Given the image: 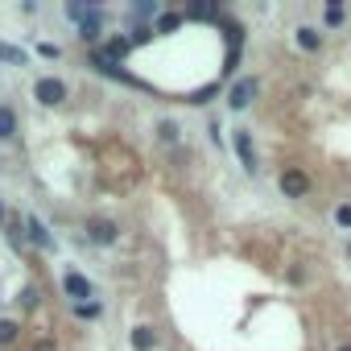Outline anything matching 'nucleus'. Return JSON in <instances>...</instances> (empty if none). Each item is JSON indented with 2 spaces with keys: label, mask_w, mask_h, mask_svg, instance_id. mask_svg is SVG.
I'll return each mask as SVG.
<instances>
[{
  "label": "nucleus",
  "mask_w": 351,
  "mask_h": 351,
  "mask_svg": "<svg viewBox=\"0 0 351 351\" xmlns=\"http://www.w3.org/2000/svg\"><path fill=\"white\" fill-rule=\"evenodd\" d=\"M34 95H38V99L46 104V108H54V104H62V99H66V87H62L58 79H38Z\"/></svg>",
  "instance_id": "obj_1"
},
{
  "label": "nucleus",
  "mask_w": 351,
  "mask_h": 351,
  "mask_svg": "<svg viewBox=\"0 0 351 351\" xmlns=\"http://www.w3.org/2000/svg\"><path fill=\"white\" fill-rule=\"evenodd\" d=\"M281 191H285L289 199H302V195L310 191V178H306L302 169H285V173H281Z\"/></svg>",
  "instance_id": "obj_2"
},
{
  "label": "nucleus",
  "mask_w": 351,
  "mask_h": 351,
  "mask_svg": "<svg viewBox=\"0 0 351 351\" xmlns=\"http://www.w3.org/2000/svg\"><path fill=\"white\" fill-rule=\"evenodd\" d=\"M256 87H261L256 79H240V83L232 87V95H228V104H232V108H248V104H252V95H256Z\"/></svg>",
  "instance_id": "obj_3"
},
{
  "label": "nucleus",
  "mask_w": 351,
  "mask_h": 351,
  "mask_svg": "<svg viewBox=\"0 0 351 351\" xmlns=\"http://www.w3.org/2000/svg\"><path fill=\"white\" fill-rule=\"evenodd\" d=\"M87 236H91L95 244H112V240H116V223H108V219H91V223H87Z\"/></svg>",
  "instance_id": "obj_4"
},
{
  "label": "nucleus",
  "mask_w": 351,
  "mask_h": 351,
  "mask_svg": "<svg viewBox=\"0 0 351 351\" xmlns=\"http://www.w3.org/2000/svg\"><path fill=\"white\" fill-rule=\"evenodd\" d=\"M236 153H240L244 169L252 173V169H256V153H252V141H248V132H236Z\"/></svg>",
  "instance_id": "obj_5"
},
{
  "label": "nucleus",
  "mask_w": 351,
  "mask_h": 351,
  "mask_svg": "<svg viewBox=\"0 0 351 351\" xmlns=\"http://www.w3.org/2000/svg\"><path fill=\"white\" fill-rule=\"evenodd\" d=\"M62 285H66V293H71V298H87V293H91V285H87V277H83V273H66V277H62Z\"/></svg>",
  "instance_id": "obj_6"
},
{
  "label": "nucleus",
  "mask_w": 351,
  "mask_h": 351,
  "mask_svg": "<svg viewBox=\"0 0 351 351\" xmlns=\"http://www.w3.org/2000/svg\"><path fill=\"white\" fill-rule=\"evenodd\" d=\"M153 343H157V330L153 326H136L132 330V347L136 351H153Z\"/></svg>",
  "instance_id": "obj_7"
},
{
  "label": "nucleus",
  "mask_w": 351,
  "mask_h": 351,
  "mask_svg": "<svg viewBox=\"0 0 351 351\" xmlns=\"http://www.w3.org/2000/svg\"><path fill=\"white\" fill-rule=\"evenodd\" d=\"M0 62H17V66H25V50H21V46H9V42H0Z\"/></svg>",
  "instance_id": "obj_8"
},
{
  "label": "nucleus",
  "mask_w": 351,
  "mask_h": 351,
  "mask_svg": "<svg viewBox=\"0 0 351 351\" xmlns=\"http://www.w3.org/2000/svg\"><path fill=\"white\" fill-rule=\"evenodd\" d=\"M13 132H17V116H13V108H0V141L13 136Z\"/></svg>",
  "instance_id": "obj_9"
},
{
  "label": "nucleus",
  "mask_w": 351,
  "mask_h": 351,
  "mask_svg": "<svg viewBox=\"0 0 351 351\" xmlns=\"http://www.w3.org/2000/svg\"><path fill=\"white\" fill-rule=\"evenodd\" d=\"M343 17H347V13H343V5H326V9H322V21H326L330 29H335V25H343Z\"/></svg>",
  "instance_id": "obj_10"
},
{
  "label": "nucleus",
  "mask_w": 351,
  "mask_h": 351,
  "mask_svg": "<svg viewBox=\"0 0 351 351\" xmlns=\"http://www.w3.org/2000/svg\"><path fill=\"white\" fill-rule=\"evenodd\" d=\"M29 240H34L38 248H50V236H46V228H42L38 219H29Z\"/></svg>",
  "instance_id": "obj_11"
},
{
  "label": "nucleus",
  "mask_w": 351,
  "mask_h": 351,
  "mask_svg": "<svg viewBox=\"0 0 351 351\" xmlns=\"http://www.w3.org/2000/svg\"><path fill=\"white\" fill-rule=\"evenodd\" d=\"M17 335H21V326H17L13 318H0V343H13Z\"/></svg>",
  "instance_id": "obj_12"
},
{
  "label": "nucleus",
  "mask_w": 351,
  "mask_h": 351,
  "mask_svg": "<svg viewBox=\"0 0 351 351\" xmlns=\"http://www.w3.org/2000/svg\"><path fill=\"white\" fill-rule=\"evenodd\" d=\"M298 46H302V50H318L322 42H318V34H314V29H298Z\"/></svg>",
  "instance_id": "obj_13"
},
{
  "label": "nucleus",
  "mask_w": 351,
  "mask_h": 351,
  "mask_svg": "<svg viewBox=\"0 0 351 351\" xmlns=\"http://www.w3.org/2000/svg\"><path fill=\"white\" fill-rule=\"evenodd\" d=\"M104 54H108L112 62H120V58L128 54V42H124V38H116V42H108V50H104Z\"/></svg>",
  "instance_id": "obj_14"
},
{
  "label": "nucleus",
  "mask_w": 351,
  "mask_h": 351,
  "mask_svg": "<svg viewBox=\"0 0 351 351\" xmlns=\"http://www.w3.org/2000/svg\"><path fill=\"white\" fill-rule=\"evenodd\" d=\"M178 25H182V17H178V13H165V17L157 21V34H173Z\"/></svg>",
  "instance_id": "obj_15"
},
{
  "label": "nucleus",
  "mask_w": 351,
  "mask_h": 351,
  "mask_svg": "<svg viewBox=\"0 0 351 351\" xmlns=\"http://www.w3.org/2000/svg\"><path fill=\"white\" fill-rule=\"evenodd\" d=\"M335 219H339V228H351V203H343V207L335 211Z\"/></svg>",
  "instance_id": "obj_16"
},
{
  "label": "nucleus",
  "mask_w": 351,
  "mask_h": 351,
  "mask_svg": "<svg viewBox=\"0 0 351 351\" xmlns=\"http://www.w3.org/2000/svg\"><path fill=\"white\" fill-rule=\"evenodd\" d=\"M79 314H83V318H95V314H99V306H95V302H79Z\"/></svg>",
  "instance_id": "obj_17"
},
{
  "label": "nucleus",
  "mask_w": 351,
  "mask_h": 351,
  "mask_svg": "<svg viewBox=\"0 0 351 351\" xmlns=\"http://www.w3.org/2000/svg\"><path fill=\"white\" fill-rule=\"evenodd\" d=\"M38 50H42V58H58V46H54V42H42Z\"/></svg>",
  "instance_id": "obj_18"
},
{
  "label": "nucleus",
  "mask_w": 351,
  "mask_h": 351,
  "mask_svg": "<svg viewBox=\"0 0 351 351\" xmlns=\"http://www.w3.org/2000/svg\"><path fill=\"white\" fill-rule=\"evenodd\" d=\"M339 351H351V343H347V347H339Z\"/></svg>",
  "instance_id": "obj_19"
},
{
  "label": "nucleus",
  "mask_w": 351,
  "mask_h": 351,
  "mask_svg": "<svg viewBox=\"0 0 351 351\" xmlns=\"http://www.w3.org/2000/svg\"><path fill=\"white\" fill-rule=\"evenodd\" d=\"M0 219H5V207H0Z\"/></svg>",
  "instance_id": "obj_20"
}]
</instances>
